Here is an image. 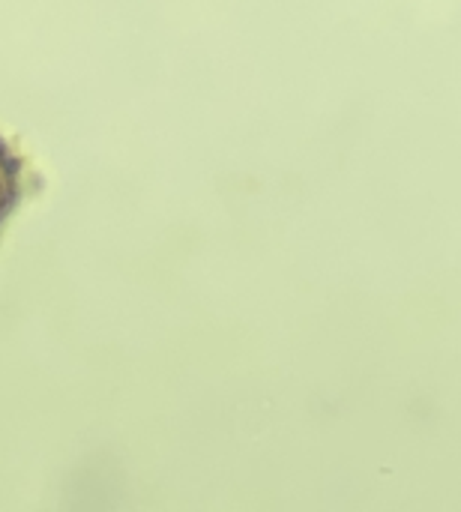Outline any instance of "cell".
<instances>
[{
	"instance_id": "1",
	"label": "cell",
	"mask_w": 461,
	"mask_h": 512,
	"mask_svg": "<svg viewBox=\"0 0 461 512\" xmlns=\"http://www.w3.org/2000/svg\"><path fill=\"white\" fill-rule=\"evenodd\" d=\"M24 192H27L24 159L0 135V234H3V225L9 222V216L18 210Z\"/></svg>"
}]
</instances>
